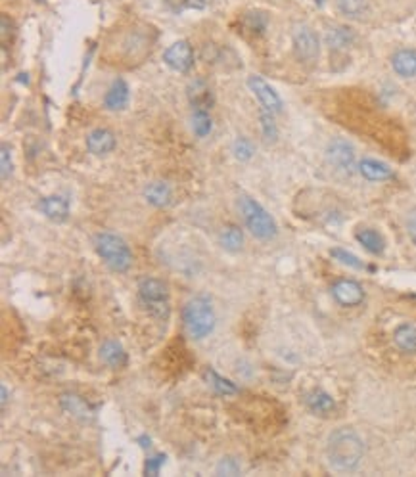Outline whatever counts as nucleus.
Listing matches in <instances>:
<instances>
[{"label":"nucleus","instance_id":"obj_1","mask_svg":"<svg viewBox=\"0 0 416 477\" xmlns=\"http://www.w3.org/2000/svg\"><path fill=\"white\" fill-rule=\"evenodd\" d=\"M365 456V443L361 435L351 428L332 431L326 441V460L332 470L353 471L359 468Z\"/></svg>","mask_w":416,"mask_h":477},{"label":"nucleus","instance_id":"obj_2","mask_svg":"<svg viewBox=\"0 0 416 477\" xmlns=\"http://www.w3.org/2000/svg\"><path fill=\"white\" fill-rule=\"evenodd\" d=\"M94 250L113 272H127L133 265V251L127 242L113 232H98L94 236Z\"/></svg>","mask_w":416,"mask_h":477},{"label":"nucleus","instance_id":"obj_3","mask_svg":"<svg viewBox=\"0 0 416 477\" xmlns=\"http://www.w3.org/2000/svg\"><path fill=\"white\" fill-rule=\"evenodd\" d=\"M183 320L186 330L194 339H203L208 337L215 328V311L211 301L208 297H192V299L184 305L183 309Z\"/></svg>","mask_w":416,"mask_h":477},{"label":"nucleus","instance_id":"obj_4","mask_svg":"<svg viewBox=\"0 0 416 477\" xmlns=\"http://www.w3.org/2000/svg\"><path fill=\"white\" fill-rule=\"evenodd\" d=\"M138 301L150 317L158 318V320L169 318V312H171L169 288L163 280L150 278V276L142 278L141 284H138Z\"/></svg>","mask_w":416,"mask_h":477},{"label":"nucleus","instance_id":"obj_5","mask_svg":"<svg viewBox=\"0 0 416 477\" xmlns=\"http://www.w3.org/2000/svg\"><path fill=\"white\" fill-rule=\"evenodd\" d=\"M240 211L244 217L245 227L255 238L263 240V242L275 238L276 232H278L276 220L270 217L269 211L261 203L255 202L253 198H240Z\"/></svg>","mask_w":416,"mask_h":477},{"label":"nucleus","instance_id":"obj_6","mask_svg":"<svg viewBox=\"0 0 416 477\" xmlns=\"http://www.w3.org/2000/svg\"><path fill=\"white\" fill-rule=\"evenodd\" d=\"M292 43H294L295 58L303 63H313L317 61L318 52H320V41L318 35L309 27V25H298L292 33Z\"/></svg>","mask_w":416,"mask_h":477},{"label":"nucleus","instance_id":"obj_7","mask_svg":"<svg viewBox=\"0 0 416 477\" xmlns=\"http://www.w3.org/2000/svg\"><path fill=\"white\" fill-rule=\"evenodd\" d=\"M326 159L336 171L351 175L357 169V158L355 148L351 146V142L343 140V138H334L330 144L326 146Z\"/></svg>","mask_w":416,"mask_h":477},{"label":"nucleus","instance_id":"obj_8","mask_svg":"<svg viewBox=\"0 0 416 477\" xmlns=\"http://www.w3.org/2000/svg\"><path fill=\"white\" fill-rule=\"evenodd\" d=\"M248 86L250 91L253 92V96L259 100V104L263 106V110L270 111V113H280L284 104H282V98L278 96V92L273 88V86L259 75H251L248 79Z\"/></svg>","mask_w":416,"mask_h":477},{"label":"nucleus","instance_id":"obj_9","mask_svg":"<svg viewBox=\"0 0 416 477\" xmlns=\"http://www.w3.org/2000/svg\"><path fill=\"white\" fill-rule=\"evenodd\" d=\"M163 61L167 68L177 73H186L194 66V50L188 41H177L163 52Z\"/></svg>","mask_w":416,"mask_h":477},{"label":"nucleus","instance_id":"obj_10","mask_svg":"<svg viewBox=\"0 0 416 477\" xmlns=\"http://www.w3.org/2000/svg\"><path fill=\"white\" fill-rule=\"evenodd\" d=\"M332 297L342 307H357L365 299V289L355 280H338L332 286Z\"/></svg>","mask_w":416,"mask_h":477},{"label":"nucleus","instance_id":"obj_11","mask_svg":"<svg viewBox=\"0 0 416 477\" xmlns=\"http://www.w3.org/2000/svg\"><path fill=\"white\" fill-rule=\"evenodd\" d=\"M186 94H188L190 104L194 110H208L213 106V92L209 88V85L203 79H194L190 81L188 88H186Z\"/></svg>","mask_w":416,"mask_h":477},{"label":"nucleus","instance_id":"obj_12","mask_svg":"<svg viewBox=\"0 0 416 477\" xmlns=\"http://www.w3.org/2000/svg\"><path fill=\"white\" fill-rule=\"evenodd\" d=\"M357 171L361 173L362 178H367L370 183H382V180H390L393 177L392 167L387 163H382L378 159H361L359 165H357Z\"/></svg>","mask_w":416,"mask_h":477},{"label":"nucleus","instance_id":"obj_13","mask_svg":"<svg viewBox=\"0 0 416 477\" xmlns=\"http://www.w3.org/2000/svg\"><path fill=\"white\" fill-rule=\"evenodd\" d=\"M129 96H131L129 85H127L123 79H116L111 83V86L108 88V92H106L104 96L106 110L110 111L125 110L127 104H129Z\"/></svg>","mask_w":416,"mask_h":477},{"label":"nucleus","instance_id":"obj_14","mask_svg":"<svg viewBox=\"0 0 416 477\" xmlns=\"http://www.w3.org/2000/svg\"><path fill=\"white\" fill-rule=\"evenodd\" d=\"M86 148L94 155H108L116 148V136L108 129H94L86 136Z\"/></svg>","mask_w":416,"mask_h":477},{"label":"nucleus","instance_id":"obj_15","mask_svg":"<svg viewBox=\"0 0 416 477\" xmlns=\"http://www.w3.org/2000/svg\"><path fill=\"white\" fill-rule=\"evenodd\" d=\"M393 345L403 355H415L416 353V322H403L393 330Z\"/></svg>","mask_w":416,"mask_h":477},{"label":"nucleus","instance_id":"obj_16","mask_svg":"<svg viewBox=\"0 0 416 477\" xmlns=\"http://www.w3.org/2000/svg\"><path fill=\"white\" fill-rule=\"evenodd\" d=\"M39 207L50 220L64 222L69 217V202L64 196H46L39 202Z\"/></svg>","mask_w":416,"mask_h":477},{"label":"nucleus","instance_id":"obj_17","mask_svg":"<svg viewBox=\"0 0 416 477\" xmlns=\"http://www.w3.org/2000/svg\"><path fill=\"white\" fill-rule=\"evenodd\" d=\"M392 68L393 71L403 77L410 79L416 77V50L412 48H401L392 56Z\"/></svg>","mask_w":416,"mask_h":477},{"label":"nucleus","instance_id":"obj_18","mask_svg":"<svg viewBox=\"0 0 416 477\" xmlns=\"http://www.w3.org/2000/svg\"><path fill=\"white\" fill-rule=\"evenodd\" d=\"M60 406L68 412L69 416L77 418L81 422H86L92 418V410L85 399H81L79 395H73V393H64L60 397Z\"/></svg>","mask_w":416,"mask_h":477},{"label":"nucleus","instance_id":"obj_19","mask_svg":"<svg viewBox=\"0 0 416 477\" xmlns=\"http://www.w3.org/2000/svg\"><path fill=\"white\" fill-rule=\"evenodd\" d=\"M355 43V33L347 25H334L326 31V44L330 50H345Z\"/></svg>","mask_w":416,"mask_h":477},{"label":"nucleus","instance_id":"obj_20","mask_svg":"<svg viewBox=\"0 0 416 477\" xmlns=\"http://www.w3.org/2000/svg\"><path fill=\"white\" fill-rule=\"evenodd\" d=\"M305 404L307 409L318 414V416H326V414H330L332 410L336 409V403H334L332 395H328L323 389H313V391L307 393Z\"/></svg>","mask_w":416,"mask_h":477},{"label":"nucleus","instance_id":"obj_21","mask_svg":"<svg viewBox=\"0 0 416 477\" xmlns=\"http://www.w3.org/2000/svg\"><path fill=\"white\" fill-rule=\"evenodd\" d=\"M144 198L153 207H167L173 200V190L167 183H150L144 188Z\"/></svg>","mask_w":416,"mask_h":477},{"label":"nucleus","instance_id":"obj_22","mask_svg":"<svg viewBox=\"0 0 416 477\" xmlns=\"http://www.w3.org/2000/svg\"><path fill=\"white\" fill-rule=\"evenodd\" d=\"M355 238L372 255H380V253H384V250H386L384 238L376 230H372V228H361V230H357Z\"/></svg>","mask_w":416,"mask_h":477},{"label":"nucleus","instance_id":"obj_23","mask_svg":"<svg viewBox=\"0 0 416 477\" xmlns=\"http://www.w3.org/2000/svg\"><path fill=\"white\" fill-rule=\"evenodd\" d=\"M100 359H102L108 366L119 368L125 364V361H127V353H125V349H123L119 343L108 339V342L100 347Z\"/></svg>","mask_w":416,"mask_h":477},{"label":"nucleus","instance_id":"obj_24","mask_svg":"<svg viewBox=\"0 0 416 477\" xmlns=\"http://www.w3.org/2000/svg\"><path fill=\"white\" fill-rule=\"evenodd\" d=\"M220 245L227 251H238L244 245V234L238 227H225L220 232Z\"/></svg>","mask_w":416,"mask_h":477},{"label":"nucleus","instance_id":"obj_25","mask_svg":"<svg viewBox=\"0 0 416 477\" xmlns=\"http://www.w3.org/2000/svg\"><path fill=\"white\" fill-rule=\"evenodd\" d=\"M338 10L351 19L362 18L368 10V0H336Z\"/></svg>","mask_w":416,"mask_h":477},{"label":"nucleus","instance_id":"obj_26","mask_svg":"<svg viewBox=\"0 0 416 477\" xmlns=\"http://www.w3.org/2000/svg\"><path fill=\"white\" fill-rule=\"evenodd\" d=\"M213 129V121L209 117L208 110H194L192 113V130L198 138H206Z\"/></svg>","mask_w":416,"mask_h":477},{"label":"nucleus","instance_id":"obj_27","mask_svg":"<svg viewBox=\"0 0 416 477\" xmlns=\"http://www.w3.org/2000/svg\"><path fill=\"white\" fill-rule=\"evenodd\" d=\"M206 378H208L209 386L213 387L217 393H220V395H234V393H238V387L234 386L230 379L220 378L215 370H208V372H206Z\"/></svg>","mask_w":416,"mask_h":477},{"label":"nucleus","instance_id":"obj_28","mask_svg":"<svg viewBox=\"0 0 416 477\" xmlns=\"http://www.w3.org/2000/svg\"><path fill=\"white\" fill-rule=\"evenodd\" d=\"M233 152L234 158L238 159V161H250V159L253 158V153H255V148H253L250 138L240 136V138H236V142H234Z\"/></svg>","mask_w":416,"mask_h":477},{"label":"nucleus","instance_id":"obj_29","mask_svg":"<svg viewBox=\"0 0 416 477\" xmlns=\"http://www.w3.org/2000/svg\"><path fill=\"white\" fill-rule=\"evenodd\" d=\"M166 6L175 14H181L184 10H202L206 8L208 0H163Z\"/></svg>","mask_w":416,"mask_h":477},{"label":"nucleus","instance_id":"obj_30","mask_svg":"<svg viewBox=\"0 0 416 477\" xmlns=\"http://www.w3.org/2000/svg\"><path fill=\"white\" fill-rule=\"evenodd\" d=\"M330 255L336 261H340L342 265H345V267H351V269H357L361 270L365 269V265H362V261L357 255H353V253H349V251L342 250V247H334V250L330 251Z\"/></svg>","mask_w":416,"mask_h":477},{"label":"nucleus","instance_id":"obj_31","mask_svg":"<svg viewBox=\"0 0 416 477\" xmlns=\"http://www.w3.org/2000/svg\"><path fill=\"white\" fill-rule=\"evenodd\" d=\"M261 129H263V135L267 140H276V136H278V129H276V123L273 119V113L270 111L265 110L261 113Z\"/></svg>","mask_w":416,"mask_h":477},{"label":"nucleus","instance_id":"obj_32","mask_svg":"<svg viewBox=\"0 0 416 477\" xmlns=\"http://www.w3.org/2000/svg\"><path fill=\"white\" fill-rule=\"evenodd\" d=\"M217 473L219 476H238L240 473V462L233 456H227V458H223L217 464Z\"/></svg>","mask_w":416,"mask_h":477},{"label":"nucleus","instance_id":"obj_33","mask_svg":"<svg viewBox=\"0 0 416 477\" xmlns=\"http://www.w3.org/2000/svg\"><path fill=\"white\" fill-rule=\"evenodd\" d=\"M0 165H2V180H8L12 175V155H10L8 144H2V150H0Z\"/></svg>","mask_w":416,"mask_h":477},{"label":"nucleus","instance_id":"obj_34","mask_svg":"<svg viewBox=\"0 0 416 477\" xmlns=\"http://www.w3.org/2000/svg\"><path fill=\"white\" fill-rule=\"evenodd\" d=\"M163 460H166V456H163V454H158V456H153V458L148 460V462H146V473H148V476H158L159 468H161V464H163Z\"/></svg>","mask_w":416,"mask_h":477},{"label":"nucleus","instance_id":"obj_35","mask_svg":"<svg viewBox=\"0 0 416 477\" xmlns=\"http://www.w3.org/2000/svg\"><path fill=\"white\" fill-rule=\"evenodd\" d=\"M405 227H407V234H409V238L412 240V244L416 245V209H412V211L407 215Z\"/></svg>","mask_w":416,"mask_h":477},{"label":"nucleus","instance_id":"obj_36","mask_svg":"<svg viewBox=\"0 0 416 477\" xmlns=\"http://www.w3.org/2000/svg\"><path fill=\"white\" fill-rule=\"evenodd\" d=\"M0 391H2V409H6V403H8V389H6V386L0 387Z\"/></svg>","mask_w":416,"mask_h":477}]
</instances>
